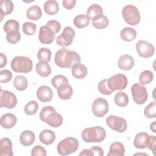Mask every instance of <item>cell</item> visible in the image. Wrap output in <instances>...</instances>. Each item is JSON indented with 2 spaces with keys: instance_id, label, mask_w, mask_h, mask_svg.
<instances>
[{
  "instance_id": "obj_1",
  "label": "cell",
  "mask_w": 156,
  "mask_h": 156,
  "mask_svg": "<svg viewBox=\"0 0 156 156\" xmlns=\"http://www.w3.org/2000/svg\"><path fill=\"white\" fill-rule=\"evenodd\" d=\"M80 55L75 51L65 48L58 50L54 57L55 63L60 68H72L73 65L80 62Z\"/></svg>"
},
{
  "instance_id": "obj_2",
  "label": "cell",
  "mask_w": 156,
  "mask_h": 156,
  "mask_svg": "<svg viewBox=\"0 0 156 156\" xmlns=\"http://www.w3.org/2000/svg\"><path fill=\"white\" fill-rule=\"evenodd\" d=\"M40 119L52 127H58L63 123V118L50 105L44 107L40 113Z\"/></svg>"
},
{
  "instance_id": "obj_3",
  "label": "cell",
  "mask_w": 156,
  "mask_h": 156,
  "mask_svg": "<svg viewBox=\"0 0 156 156\" xmlns=\"http://www.w3.org/2000/svg\"><path fill=\"white\" fill-rule=\"evenodd\" d=\"M82 138L86 143H100L106 136L105 129L101 126H94L85 129L81 134Z\"/></svg>"
},
{
  "instance_id": "obj_4",
  "label": "cell",
  "mask_w": 156,
  "mask_h": 156,
  "mask_svg": "<svg viewBox=\"0 0 156 156\" xmlns=\"http://www.w3.org/2000/svg\"><path fill=\"white\" fill-rule=\"evenodd\" d=\"M11 68L16 73H27L32 71L33 63L29 57L16 56L11 62Z\"/></svg>"
},
{
  "instance_id": "obj_5",
  "label": "cell",
  "mask_w": 156,
  "mask_h": 156,
  "mask_svg": "<svg viewBox=\"0 0 156 156\" xmlns=\"http://www.w3.org/2000/svg\"><path fill=\"white\" fill-rule=\"evenodd\" d=\"M78 147L79 142L76 138L67 137L58 143L57 150L60 155H68L75 152Z\"/></svg>"
},
{
  "instance_id": "obj_6",
  "label": "cell",
  "mask_w": 156,
  "mask_h": 156,
  "mask_svg": "<svg viewBox=\"0 0 156 156\" xmlns=\"http://www.w3.org/2000/svg\"><path fill=\"white\" fill-rule=\"evenodd\" d=\"M122 15L125 22L131 26L137 25L141 20L138 9L133 5H125L122 10Z\"/></svg>"
},
{
  "instance_id": "obj_7",
  "label": "cell",
  "mask_w": 156,
  "mask_h": 156,
  "mask_svg": "<svg viewBox=\"0 0 156 156\" xmlns=\"http://www.w3.org/2000/svg\"><path fill=\"white\" fill-rule=\"evenodd\" d=\"M131 92L134 102L138 105L144 104L147 100V90L144 85L140 83H134L131 88Z\"/></svg>"
},
{
  "instance_id": "obj_8",
  "label": "cell",
  "mask_w": 156,
  "mask_h": 156,
  "mask_svg": "<svg viewBox=\"0 0 156 156\" xmlns=\"http://www.w3.org/2000/svg\"><path fill=\"white\" fill-rule=\"evenodd\" d=\"M127 78L122 74H117L107 79L109 89L114 92L116 90H123L127 85Z\"/></svg>"
},
{
  "instance_id": "obj_9",
  "label": "cell",
  "mask_w": 156,
  "mask_h": 156,
  "mask_svg": "<svg viewBox=\"0 0 156 156\" xmlns=\"http://www.w3.org/2000/svg\"><path fill=\"white\" fill-rule=\"evenodd\" d=\"M106 123L110 129L119 133L125 132L127 127L126 119L115 115L108 116L106 119Z\"/></svg>"
},
{
  "instance_id": "obj_10",
  "label": "cell",
  "mask_w": 156,
  "mask_h": 156,
  "mask_svg": "<svg viewBox=\"0 0 156 156\" xmlns=\"http://www.w3.org/2000/svg\"><path fill=\"white\" fill-rule=\"evenodd\" d=\"M75 34V31L71 27L66 26L63 29L62 33L56 38V43L63 48L68 46L72 44Z\"/></svg>"
},
{
  "instance_id": "obj_11",
  "label": "cell",
  "mask_w": 156,
  "mask_h": 156,
  "mask_svg": "<svg viewBox=\"0 0 156 156\" xmlns=\"http://www.w3.org/2000/svg\"><path fill=\"white\" fill-rule=\"evenodd\" d=\"M109 105L107 101L102 98L96 99L93 102L91 110L93 114L99 118L104 116L108 112Z\"/></svg>"
},
{
  "instance_id": "obj_12",
  "label": "cell",
  "mask_w": 156,
  "mask_h": 156,
  "mask_svg": "<svg viewBox=\"0 0 156 156\" xmlns=\"http://www.w3.org/2000/svg\"><path fill=\"white\" fill-rule=\"evenodd\" d=\"M136 50L138 54L143 58L152 57L155 52L154 46L145 40H140L136 44Z\"/></svg>"
},
{
  "instance_id": "obj_13",
  "label": "cell",
  "mask_w": 156,
  "mask_h": 156,
  "mask_svg": "<svg viewBox=\"0 0 156 156\" xmlns=\"http://www.w3.org/2000/svg\"><path fill=\"white\" fill-rule=\"evenodd\" d=\"M16 96L11 91L1 89V107L9 109L13 108L17 104Z\"/></svg>"
},
{
  "instance_id": "obj_14",
  "label": "cell",
  "mask_w": 156,
  "mask_h": 156,
  "mask_svg": "<svg viewBox=\"0 0 156 156\" xmlns=\"http://www.w3.org/2000/svg\"><path fill=\"white\" fill-rule=\"evenodd\" d=\"M55 34L48 26H42L39 30L38 39L42 44H49L52 43L55 39Z\"/></svg>"
},
{
  "instance_id": "obj_15",
  "label": "cell",
  "mask_w": 156,
  "mask_h": 156,
  "mask_svg": "<svg viewBox=\"0 0 156 156\" xmlns=\"http://www.w3.org/2000/svg\"><path fill=\"white\" fill-rule=\"evenodd\" d=\"M37 98L42 102H49L53 97V92L52 89L46 85L40 87L37 91Z\"/></svg>"
},
{
  "instance_id": "obj_16",
  "label": "cell",
  "mask_w": 156,
  "mask_h": 156,
  "mask_svg": "<svg viewBox=\"0 0 156 156\" xmlns=\"http://www.w3.org/2000/svg\"><path fill=\"white\" fill-rule=\"evenodd\" d=\"M135 61L133 58L129 54L121 55L118 60V66L124 71L130 70L134 66Z\"/></svg>"
},
{
  "instance_id": "obj_17",
  "label": "cell",
  "mask_w": 156,
  "mask_h": 156,
  "mask_svg": "<svg viewBox=\"0 0 156 156\" xmlns=\"http://www.w3.org/2000/svg\"><path fill=\"white\" fill-rule=\"evenodd\" d=\"M87 15L92 21H96L104 15L102 8L99 4H91L87 10Z\"/></svg>"
},
{
  "instance_id": "obj_18",
  "label": "cell",
  "mask_w": 156,
  "mask_h": 156,
  "mask_svg": "<svg viewBox=\"0 0 156 156\" xmlns=\"http://www.w3.org/2000/svg\"><path fill=\"white\" fill-rule=\"evenodd\" d=\"M17 122L16 116L10 113H5L2 115L0 119V123L1 127L4 129H11L13 127Z\"/></svg>"
},
{
  "instance_id": "obj_19",
  "label": "cell",
  "mask_w": 156,
  "mask_h": 156,
  "mask_svg": "<svg viewBox=\"0 0 156 156\" xmlns=\"http://www.w3.org/2000/svg\"><path fill=\"white\" fill-rule=\"evenodd\" d=\"M0 155L13 156L12 143L9 138H3L0 141Z\"/></svg>"
},
{
  "instance_id": "obj_20",
  "label": "cell",
  "mask_w": 156,
  "mask_h": 156,
  "mask_svg": "<svg viewBox=\"0 0 156 156\" xmlns=\"http://www.w3.org/2000/svg\"><path fill=\"white\" fill-rule=\"evenodd\" d=\"M72 75L77 79L85 78L88 73V69L86 66L80 63H77L71 68Z\"/></svg>"
},
{
  "instance_id": "obj_21",
  "label": "cell",
  "mask_w": 156,
  "mask_h": 156,
  "mask_svg": "<svg viewBox=\"0 0 156 156\" xmlns=\"http://www.w3.org/2000/svg\"><path fill=\"white\" fill-rule=\"evenodd\" d=\"M40 141L46 145H50L54 143L55 140V133L51 130L45 129L42 130L39 135Z\"/></svg>"
},
{
  "instance_id": "obj_22",
  "label": "cell",
  "mask_w": 156,
  "mask_h": 156,
  "mask_svg": "<svg viewBox=\"0 0 156 156\" xmlns=\"http://www.w3.org/2000/svg\"><path fill=\"white\" fill-rule=\"evenodd\" d=\"M35 69L37 73L43 77L49 76L51 73V68L48 62L40 61L35 66Z\"/></svg>"
},
{
  "instance_id": "obj_23",
  "label": "cell",
  "mask_w": 156,
  "mask_h": 156,
  "mask_svg": "<svg viewBox=\"0 0 156 156\" xmlns=\"http://www.w3.org/2000/svg\"><path fill=\"white\" fill-rule=\"evenodd\" d=\"M73 93V89L69 83H65L61 85L57 89V94L58 97L63 100L69 99Z\"/></svg>"
},
{
  "instance_id": "obj_24",
  "label": "cell",
  "mask_w": 156,
  "mask_h": 156,
  "mask_svg": "<svg viewBox=\"0 0 156 156\" xmlns=\"http://www.w3.org/2000/svg\"><path fill=\"white\" fill-rule=\"evenodd\" d=\"M35 138V134L32 131L26 130L21 133L20 136V141L22 145L24 146H29L34 143Z\"/></svg>"
},
{
  "instance_id": "obj_25",
  "label": "cell",
  "mask_w": 156,
  "mask_h": 156,
  "mask_svg": "<svg viewBox=\"0 0 156 156\" xmlns=\"http://www.w3.org/2000/svg\"><path fill=\"white\" fill-rule=\"evenodd\" d=\"M125 148L124 145L118 141L113 142L110 146L108 156H124Z\"/></svg>"
},
{
  "instance_id": "obj_26",
  "label": "cell",
  "mask_w": 156,
  "mask_h": 156,
  "mask_svg": "<svg viewBox=\"0 0 156 156\" xmlns=\"http://www.w3.org/2000/svg\"><path fill=\"white\" fill-rule=\"evenodd\" d=\"M13 3L10 0H1L0 1V11L1 16V21L3 16L10 14L13 10Z\"/></svg>"
},
{
  "instance_id": "obj_27",
  "label": "cell",
  "mask_w": 156,
  "mask_h": 156,
  "mask_svg": "<svg viewBox=\"0 0 156 156\" xmlns=\"http://www.w3.org/2000/svg\"><path fill=\"white\" fill-rule=\"evenodd\" d=\"M44 12L49 15H54L59 10L58 2L55 0L46 1L43 5Z\"/></svg>"
},
{
  "instance_id": "obj_28",
  "label": "cell",
  "mask_w": 156,
  "mask_h": 156,
  "mask_svg": "<svg viewBox=\"0 0 156 156\" xmlns=\"http://www.w3.org/2000/svg\"><path fill=\"white\" fill-rule=\"evenodd\" d=\"M136 31L130 27H124L120 32V37L125 41H131L136 37Z\"/></svg>"
},
{
  "instance_id": "obj_29",
  "label": "cell",
  "mask_w": 156,
  "mask_h": 156,
  "mask_svg": "<svg viewBox=\"0 0 156 156\" xmlns=\"http://www.w3.org/2000/svg\"><path fill=\"white\" fill-rule=\"evenodd\" d=\"M149 134L146 132H140L137 133L134 138L133 144L137 149H144Z\"/></svg>"
},
{
  "instance_id": "obj_30",
  "label": "cell",
  "mask_w": 156,
  "mask_h": 156,
  "mask_svg": "<svg viewBox=\"0 0 156 156\" xmlns=\"http://www.w3.org/2000/svg\"><path fill=\"white\" fill-rule=\"evenodd\" d=\"M42 15L41 8L37 5H32L28 8L26 12V16L28 19L37 21L39 20Z\"/></svg>"
},
{
  "instance_id": "obj_31",
  "label": "cell",
  "mask_w": 156,
  "mask_h": 156,
  "mask_svg": "<svg viewBox=\"0 0 156 156\" xmlns=\"http://www.w3.org/2000/svg\"><path fill=\"white\" fill-rule=\"evenodd\" d=\"M90 21V20L87 15L80 14L75 16L73 20V23L76 27L83 29L88 26Z\"/></svg>"
},
{
  "instance_id": "obj_32",
  "label": "cell",
  "mask_w": 156,
  "mask_h": 156,
  "mask_svg": "<svg viewBox=\"0 0 156 156\" xmlns=\"http://www.w3.org/2000/svg\"><path fill=\"white\" fill-rule=\"evenodd\" d=\"M13 84L16 90L19 91H24L27 87L28 80L26 77L22 75H18L14 78Z\"/></svg>"
},
{
  "instance_id": "obj_33",
  "label": "cell",
  "mask_w": 156,
  "mask_h": 156,
  "mask_svg": "<svg viewBox=\"0 0 156 156\" xmlns=\"http://www.w3.org/2000/svg\"><path fill=\"white\" fill-rule=\"evenodd\" d=\"M114 101L118 106L123 107L127 105L129 103V98L127 94L124 92L119 91L115 95Z\"/></svg>"
},
{
  "instance_id": "obj_34",
  "label": "cell",
  "mask_w": 156,
  "mask_h": 156,
  "mask_svg": "<svg viewBox=\"0 0 156 156\" xmlns=\"http://www.w3.org/2000/svg\"><path fill=\"white\" fill-rule=\"evenodd\" d=\"M79 155L102 156L104 155V151L101 147L95 146L91 147L90 149H85L82 150L81 152L79 154Z\"/></svg>"
},
{
  "instance_id": "obj_35",
  "label": "cell",
  "mask_w": 156,
  "mask_h": 156,
  "mask_svg": "<svg viewBox=\"0 0 156 156\" xmlns=\"http://www.w3.org/2000/svg\"><path fill=\"white\" fill-rule=\"evenodd\" d=\"M4 30L7 34L12 31H19L20 24L19 23L15 20H7L4 24Z\"/></svg>"
},
{
  "instance_id": "obj_36",
  "label": "cell",
  "mask_w": 156,
  "mask_h": 156,
  "mask_svg": "<svg viewBox=\"0 0 156 156\" xmlns=\"http://www.w3.org/2000/svg\"><path fill=\"white\" fill-rule=\"evenodd\" d=\"M37 58L40 61L49 62L51 58V51L47 48H41L37 53Z\"/></svg>"
},
{
  "instance_id": "obj_37",
  "label": "cell",
  "mask_w": 156,
  "mask_h": 156,
  "mask_svg": "<svg viewBox=\"0 0 156 156\" xmlns=\"http://www.w3.org/2000/svg\"><path fill=\"white\" fill-rule=\"evenodd\" d=\"M51 83L52 86L57 90L61 85L65 83H68V80L65 76L58 74L52 77L51 80Z\"/></svg>"
},
{
  "instance_id": "obj_38",
  "label": "cell",
  "mask_w": 156,
  "mask_h": 156,
  "mask_svg": "<svg viewBox=\"0 0 156 156\" xmlns=\"http://www.w3.org/2000/svg\"><path fill=\"white\" fill-rule=\"evenodd\" d=\"M154 78V74L152 71L149 70H145L143 71L139 77V81L143 85L149 84L151 83Z\"/></svg>"
},
{
  "instance_id": "obj_39",
  "label": "cell",
  "mask_w": 156,
  "mask_h": 156,
  "mask_svg": "<svg viewBox=\"0 0 156 156\" xmlns=\"http://www.w3.org/2000/svg\"><path fill=\"white\" fill-rule=\"evenodd\" d=\"M38 109V104L35 101L28 102L24 107V112L27 115H33L35 114Z\"/></svg>"
},
{
  "instance_id": "obj_40",
  "label": "cell",
  "mask_w": 156,
  "mask_h": 156,
  "mask_svg": "<svg viewBox=\"0 0 156 156\" xmlns=\"http://www.w3.org/2000/svg\"><path fill=\"white\" fill-rule=\"evenodd\" d=\"M37 29V26L35 24L27 21L24 23L22 26V30L24 34L27 35H33L35 34Z\"/></svg>"
},
{
  "instance_id": "obj_41",
  "label": "cell",
  "mask_w": 156,
  "mask_h": 156,
  "mask_svg": "<svg viewBox=\"0 0 156 156\" xmlns=\"http://www.w3.org/2000/svg\"><path fill=\"white\" fill-rule=\"evenodd\" d=\"M144 114L147 118H155L156 117V105L155 102H151L145 107Z\"/></svg>"
},
{
  "instance_id": "obj_42",
  "label": "cell",
  "mask_w": 156,
  "mask_h": 156,
  "mask_svg": "<svg viewBox=\"0 0 156 156\" xmlns=\"http://www.w3.org/2000/svg\"><path fill=\"white\" fill-rule=\"evenodd\" d=\"M108 23L109 21L108 18L106 16L103 15L101 18L92 21V24L95 28L98 29H103L108 26Z\"/></svg>"
},
{
  "instance_id": "obj_43",
  "label": "cell",
  "mask_w": 156,
  "mask_h": 156,
  "mask_svg": "<svg viewBox=\"0 0 156 156\" xmlns=\"http://www.w3.org/2000/svg\"><path fill=\"white\" fill-rule=\"evenodd\" d=\"M21 39V34L19 31H12L6 35V40L10 44H15Z\"/></svg>"
},
{
  "instance_id": "obj_44",
  "label": "cell",
  "mask_w": 156,
  "mask_h": 156,
  "mask_svg": "<svg viewBox=\"0 0 156 156\" xmlns=\"http://www.w3.org/2000/svg\"><path fill=\"white\" fill-rule=\"evenodd\" d=\"M98 90L99 91L104 95H110L112 93H113V92L110 90L108 87V84H107V79H103L102 80H101L99 82L98 84Z\"/></svg>"
},
{
  "instance_id": "obj_45",
  "label": "cell",
  "mask_w": 156,
  "mask_h": 156,
  "mask_svg": "<svg viewBox=\"0 0 156 156\" xmlns=\"http://www.w3.org/2000/svg\"><path fill=\"white\" fill-rule=\"evenodd\" d=\"M146 147H147L149 150H151L154 154L155 155V150H156V137L154 135H149L146 143Z\"/></svg>"
},
{
  "instance_id": "obj_46",
  "label": "cell",
  "mask_w": 156,
  "mask_h": 156,
  "mask_svg": "<svg viewBox=\"0 0 156 156\" xmlns=\"http://www.w3.org/2000/svg\"><path fill=\"white\" fill-rule=\"evenodd\" d=\"M12 78V73L8 69H3L0 71V82L1 83H7L11 80Z\"/></svg>"
},
{
  "instance_id": "obj_47",
  "label": "cell",
  "mask_w": 156,
  "mask_h": 156,
  "mask_svg": "<svg viewBox=\"0 0 156 156\" xmlns=\"http://www.w3.org/2000/svg\"><path fill=\"white\" fill-rule=\"evenodd\" d=\"M32 156H37V155H46V149L40 145H36L34 146L31 151Z\"/></svg>"
},
{
  "instance_id": "obj_48",
  "label": "cell",
  "mask_w": 156,
  "mask_h": 156,
  "mask_svg": "<svg viewBox=\"0 0 156 156\" xmlns=\"http://www.w3.org/2000/svg\"><path fill=\"white\" fill-rule=\"evenodd\" d=\"M46 25L49 27L54 31L55 34L58 33L61 29L60 23L56 20H49L46 23Z\"/></svg>"
},
{
  "instance_id": "obj_49",
  "label": "cell",
  "mask_w": 156,
  "mask_h": 156,
  "mask_svg": "<svg viewBox=\"0 0 156 156\" xmlns=\"http://www.w3.org/2000/svg\"><path fill=\"white\" fill-rule=\"evenodd\" d=\"M76 3V0H63L62 1L63 6L68 10L72 9L74 7Z\"/></svg>"
},
{
  "instance_id": "obj_50",
  "label": "cell",
  "mask_w": 156,
  "mask_h": 156,
  "mask_svg": "<svg viewBox=\"0 0 156 156\" xmlns=\"http://www.w3.org/2000/svg\"><path fill=\"white\" fill-rule=\"evenodd\" d=\"M7 57L2 52L0 53V68H2L6 66L7 65Z\"/></svg>"
},
{
  "instance_id": "obj_51",
  "label": "cell",
  "mask_w": 156,
  "mask_h": 156,
  "mask_svg": "<svg viewBox=\"0 0 156 156\" xmlns=\"http://www.w3.org/2000/svg\"><path fill=\"white\" fill-rule=\"evenodd\" d=\"M155 128H156V122H155V121H154L151 124V125H150V129H151V130L153 132L155 133V132H156V129H155Z\"/></svg>"
}]
</instances>
